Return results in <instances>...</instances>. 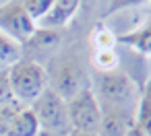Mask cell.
<instances>
[{
  "label": "cell",
  "mask_w": 151,
  "mask_h": 136,
  "mask_svg": "<svg viewBox=\"0 0 151 136\" xmlns=\"http://www.w3.org/2000/svg\"><path fill=\"white\" fill-rule=\"evenodd\" d=\"M11 103H17V101H15V97H13L6 70H2V72H0V107H2V105H11Z\"/></svg>",
  "instance_id": "obj_17"
},
{
  "label": "cell",
  "mask_w": 151,
  "mask_h": 136,
  "mask_svg": "<svg viewBox=\"0 0 151 136\" xmlns=\"http://www.w3.org/2000/svg\"><path fill=\"white\" fill-rule=\"evenodd\" d=\"M52 66L54 68L48 74V87L54 93H58L64 101L73 99L79 91L85 89V85H83V80H85L83 68H81V64L73 56H64V58L56 60Z\"/></svg>",
  "instance_id": "obj_5"
},
{
  "label": "cell",
  "mask_w": 151,
  "mask_h": 136,
  "mask_svg": "<svg viewBox=\"0 0 151 136\" xmlns=\"http://www.w3.org/2000/svg\"><path fill=\"white\" fill-rule=\"evenodd\" d=\"M126 136H147V134L143 132V128H141L139 124H134V126L128 130V134H126Z\"/></svg>",
  "instance_id": "obj_18"
},
{
  "label": "cell",
  "mask_w": 151,
  "mask_h": 136,
  "mask_svg": "<svg viewBox=\"0 0 151 136\" xmlns=\"http://www.w3.org/2000/svg\"><path fill=\"white\" fill-rule=\"evenodd\" d=\"M116 37H118V35H114L112 29H110L104 21H99V23L93 27V31H91V48H93V50L114 48V46H116Z\"/></svg>",
  "instance_id": "obj_13"
},
{
  "label": "cell",
  "mask_w": 151,
  "mask_h": 136,
  "mask_svg": "<svg viewBox=\"0 0 151 136\" xmlns=\"http://www.w3.org/2000/svg\"><path fill=\"white\" fill-rule=\"evenodd\" d=\"M40 124L31 107H19L6 126V136H37Z\"/></svg>",
  "instance_id": "obj_8"
},
{
  "label": "cell",
  "mask_w": 151,
  "mask_h": 136,
  "mask_svg": "<svg viewBox=\"0 0 151 136\" xmlns=\"http://www.w3.org/2000/svg\"><path fill=\"white\" fill-rule=\"evenodd\" d=\"M147 2H151V0H108V4H106V9H104V13H101V21H104V19H110L112 15L122 13V11H126V9L143 6V4H147Z\"/></svg>",
  "instance_id": "obj_16"
},
{
  "label": "cell",
  "mask_w": 151,
  "mask_h": 136,
  "mask_svg": "<svg viewBox=\"0 0 151 136\" xmlns=\"http://www.w3.org/2000/svg\"><path fill=\"white\" fill-rule=\"evenodd\" d=\"M66 107H68V124H70V130L97 134L99 124H101V107H99V103H97L91 87H85L73 99H68L66 101Z\"/></svg>",
  "instance_id": "obj_4"
},
{
  "label": "cell",
  "mask_w": 151,
  "mask_h": 136,
  "mask_svg": "<svg viewBox=\"0 0 151 136\" xmlns=\"http://www.w3.org/2000/svg\"><path fill=\"white\" fill-rule=\"evenodd\" d=\"M151 117V74L145 85L139 89V107H137V124Z\"/></svg>",
  "instance_id": "obj_14"
},
{
  "label": "cell",
  "mask_w": 151,
  "mask_h": 136,
  "mask_svg": "<svg viewBox=\"0 0 151 136\" xmlns=\"http://www.w3.org/2000/svg\"><path fill=\"white\" fill-rule=\"evenodd\" d=\"M21 4H23L25 13L31 17V21L37 25V23L46 17V13L52 9L54 0H21Z\"/></svg>",
  "instance_id": "obj_15"
},
{
  "label": "cell",
  "mask_w": 151,
  "mask_h": 136,
  "mask_svg": "<svg viewBox=\"0 0 151 136\" xmlns=\"http://www.w3.org/2000/svg\"><path fill=\"white\" fill-rule=\"evenodd\" d=\"M66 136H99V134H93V132H79V130H70Z\"/></svg>",
  "instance_id": "obj_20"
},
{
  "label": "cell",
  "mask_w": 151,
  "mask_h": 136,
  "mask_svg": "<svg viewBox=\"0 0 151 136\" xmlns=\"http://www.w3.org/2000/svg\"><path fill=\"white\" fill-rule=\"evenodd\" d=\"M35 29L37 25L25 13L21 0H9V2L0 4V33H4L6 37L23 46Z\"/></svg>",
  "instance_id": "obj_6"
},
{
  "label": "cell",
  "mask_w": 151,
  "mask_h": 136,
  "mask_svg": "<svg viewBox=\"0 0 151 136\" xmlns=\"http://www.w3.org/2000/svg\"><path fill=\"white\" fill-rule=\"evenodd\" d=\"M6 76H9L13 97L19 103H33L48 89L46 68L31 58H21L19 62H15L6 70Z\"/></svg>",
  "instance_id": "obj_2"
},
{
  "label": "cell",
  "mask_w": 151,
  "mask_h": 136,
  "mask_svg": "<svg viewBox=\"0 0 151 136\" xmlns=\"http://www.w3.org/2000/svg\"><path fill=\"white\" fill-rule=\"evenodd\" d=\"M31 111L37 117L40 130L52 132V134H60V136H66L70 132L66 101L58 93H54L50 87L31 103Z\"/></svg>",
  "instance_id": "obj_3"
},
{
  "label": "cell",
  "mask_w": 151,
  "mask_h": 136,
  "mask_svg": "<svg viewBox=\"0 0 151 136\" xmlns=\"http://www.w3.org/2000/svg\"><path fill=\"white\" fill-rule=\"evenodd\" d=\"M116 43L128 46V48L137 50V52L143 54V56H151V19H149L141 29H134V31H130V33L118 35V37H116Z\"/></svg>",
  "instance_id": "obj_9"
},
{
  "label": "cell",
  "mask_w": 151,
  "mask_h": 136,
  "mask_svg": "<svg viewBox=\"0 0 151 136\" xmlns=\"http://www.w3.org/2000/svg\"><path fill=\"white\" fill-rule=\"evenodd\" d=\"M79 6H81V0H54L52 9H50V11L46 13V17L37 23V27L60 31L62 27H66V25L75 19Z\"/></svg>",
  "instance_id": "obj_7"
},
{
  "label": "cell",
  "mask_w": 151,
  "mask_h": 136,
  "mask_svg": "<svg viewBox=\"0 0 151 136\" xmlns=\"http://www.w3.org/2000/svg\"><path fill=\"white\" fill-rule=\"evenodd\" d=\"M91 64L95 68V72H110L120 68V60L114 48H106V50H93L91 54Z\"/></svg>",
  "instance_id": "obj_12"
},
{
  "label": "cell",
  "mask_w": 151,
  "mask_h": 136,
  "mask_svg": "<svg viewBox=\"0 0 151 136\" xmlns=\"http://www.w3.org/2000/svg\"><path fill=\"white\" fill-rule=\"evenodd\" d=\"M91 91L101 111H116L137 120L139 85L120 68L110 72H93Z\"/></svg>",
  "instance_id": "obj_1"
},
{
  "label": "cell",
  "mask_w": 151,
  "mask_h": 136,
  "mask_svg": "<svg viewBox=\"0 0 151 136\" xmlns=\"http://www.w3.org/2000/svg\"><path fill=\"white\" fill-rule=\"evenodd\" d=\"M139 126L143 128V132H145L147 136H151V117H147V120H145V122H141Z\"/></svg>",
  "instance_id": "obj_19"
},
{
  "label": "cell",
  "mask_w": 151,
  "mask_h": 136,
  "mask_svg": "<svg viewBox=\"0 0 151 136\" xmlns=\"http://www.w3.org/2000/svg\"><path fill=\"white\" fill-rule=\"evenodd\" d=\"M23 58V48L21 43L13 41L11 37H6L4 33H0V72L9 70L15 62H19Z\"/></svg>",
  "instance_id": "obj_11"
},
{
  "label": "cell",
  "mask_w": 151,
  "mask_h": 136,
  "mask_svg": "<svg viewBox=\"0 0 151 136\" xmlns=\"http://www.w3.org/2000/svg\"><path fill=\"white\" fill-rule=\"evenodd\" d=\"M58 43H60V31L37 27V29L33 31V35H31L21 48H23V50H35V52H48V50L58 48Z\"/></svg>",
  "instance_id": "obj_10"
}]
</instances>
